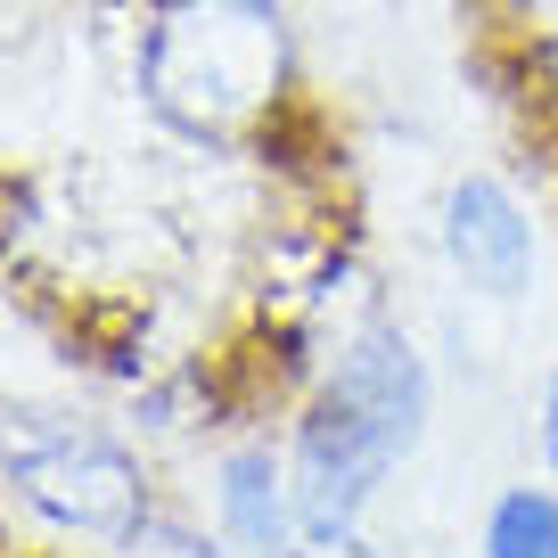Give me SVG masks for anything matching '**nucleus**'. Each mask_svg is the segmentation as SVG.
<instances>
[{"label": "nucleus", "mask_w": 558, "mask_h": 558, "mask_svg": "<svg viewBox=\"0 0 558 558\" xmlns=\"http://www.w3.org/2000/svg\"><path fill=\"white\" fill-rule=\"evenodd\" d=\"M214 509H222V542L239 558H313L296 518V476L271 444H239L214 469Z\"/></svg>", "instance_id": "nucleus-5"}, {"label": "nucleus", "mask_w": 558, "mask_h": 558, "mask_svg": "<svg viewBox=\"0 0 558 558\" xmlns=\"http://www.w3.org/2000/svg\"><path fill=\"white\" fill-rule=\"evenodd\" d=\"M320 558H378V550H362V542H337V550H320Z\"/></svg>", "instance_id": "nucleus-9"}, {"label": "nucleus", "mask_w": 558, "mask_h": 558, "mask_svg": "<svg viewBox=\"0 0 558 558\" xmlns=\"http://www.w3.org/2000/svg\"><path fill=\"white\" fill-rule=\"evenodd\" d=\"M116 558H239L222 534H197L181 518H148L132 542H116Z\"/></svg>", "instance_id": "nucleus-7"}, {"label": "nucleus", "mask_w": 558, "mask_h": 558, "mask_svg": "<svg viewBox=\"0 0 558 558\" xmlns=\"http://www.w3.org/2000/svg\"><path fill=\"white\" fill-rule=\"evenodd\" d=\"M534 452H542V469L558 476V369L542 378V395H534Z\"/></svg>", "instance_id": "nucleus-8"}, {"label": "nucleus", "mask_w": 558, "mask_h": 558, "mask_svg": "<svg viewBox=\"0 0 558 558\" xmlns=\"http://www.w3.org/2000/svg\"><path fill=\"white\" fill-rule=\"evenodd\" d=\"M0 485L34 518H50L58 534L107 542V550L157 518L148 469L107 427L74 411H41V402H0Z\"/></svg>", "instance_id": "nucleus-3"}, {"label": "nucleus", "mask_w": 558, "mask_h": 558, "mask_svg": "<svg viewBox=\"0 0 558 558\" xmlns=\"http://www.w3.org/2000/svg\"><path fill=\"white\" fill-rule=\"evenodd\" d=\"M296 90L279 0H157L140 34V99L197 148H239Z\"/></svg>", "instance_id": "nucleus-2"}, {"label": "nucleus", "mask_w": 558, "mask_h": 558, "mask_svg": "<svg viewBox=\"0 0 558 558\" xmlns=\"http://www.w3.org/2000/svg\"><path fill=\"white\" fill-rule=\"evenodd\" d=\"M485 558H558V493L509 485L485 509Z\"/></svg>", "instance_id": "nucleus-6"}, {"label": "nucleus", "mask_w": 558, "mask_h": 558, "mask_svg": "<svg viewBox=\"0 0 558 558\" xmlns=\"http://www.w3.org/2000/svg\"><path fill=\"white\" fill-rule=\"evenodd\" d=\"M534 214L518 206V190L493 173H460L452 190H444V263H452L460 279H469L476 296L509 304L534 288Z\"/></svg>", "instance_id": "nucleus-4"}, {"label": "nucleus", "mask_w": 558, "mask_h": 558, "mask_svg": "<svg viewBox=\"0 0 558 558\" xmlns=\"http://www.w3.org/2000/svg\"><path fill=\"white\" fill-rule=\"evenodd\" d=\"M427 411H436V378H427L411 337H402L395 320L353 329L345 353H337V369L313 386V402H304L296 452H288L296 518H304V542H313V550L353 542L362 509L378 501L386 476L418 452Z\"/></svg>", "instance_id": "nucleus-1"}]
</instances>
